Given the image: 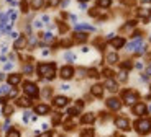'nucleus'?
Returning <instances> with one entry per match:
<instances>
[{
    "instance_id": "obj_8",
    "label": "nucleus",
    "mask_w": 151,
    "mask_h": 137,
    "mask_svg": "<svg viewBox=\"0 0 151 137\" xmlns=\"http://www.w3.org/2000/svg\"><path fill=\"white\" fill-rule=\"evenodd\" d=\"M113 124L117 126L118 129H122V130H130V129H131L130 121H128V117H126V116H118V117H115Z\"/></svg>"
},
{
    "instance_id": "obj_46",
    "label": "nucleus",
    "mask_w": 151,
    "mask_h": 137,
    "mask_svg": "<svg viewBox=\"0 0 151 137\" xmlns=\"http://www.w3.org/2000/svg\"><path fill=\"white\" fill-rule=\"evenodd\" d=\"M38 137H54V136H53V132H48V130H46V132H43V134H39Z\"/></svg>"
},
{
    "instance_id": "obj_44",
    "label": "nucleus",
    "mask_w": 151,
    "mask_h": 137,
    "mask_svg": "<svg viewBox=\"0 0 151 137\" xmlns=\"http://www.w3.org/2000/svg\"><path fill=\"white\" fill-rule=\"evenodd\" d=\"M39 20H41V21H43L45 25H48V23H49V20H51V18H49L48 15H43V16H41V18H39Z\"/></svg>"
},
{
    "instance_id": "obj_36",
    "label": "nucleus",
    "mask_w": 151,
    "mask_h": 137,
    "mask_svg": "<svg viewBox=\"0 0 151 137\" xmlns=\"http://www.w3.org/2000/svg\"><path fill=\"white\" fill-rule=\"evenodd\" d=\"M8 90H10V85H8V83H7V85H2V87H0V95H5V96H7Z\"/></svg>"
},
{
    "instance_id": "obj_13",
    "label": "nucleus",
    "mask_w": 151,
    "mask_h": 137,
    "mask_svg": "<svg viewBox=\"0 0 151 137\" xmlns=\"http://www.w3.org/2000/svg\"><path fill=\"white\" fill-rule=\"evenodd\" d=\"M125 44H126V41H125V38H122V36H115V38L110 41V46L117 51V49H122V47H125Z\"/></svg>"
},
{
    "instance_id": "obj_56",
    "label": "nucleus",
    "mask_w": 151,
    "mask_h": 137,
    "mask_svg": "<svg viewBox=\"0 0 151 137\" xmlns=\"http://www.w3.org/2000/svg\"><path fill=\"white\" fill-rule=\"evenodd\" d=\"M79 2H82V3H85V2H89V0H79Z\"/></svg>"
},
{
    "instance_id": "obj_25",
    "label": "nucleus",
    "mask_w": 151,
    "mask_h": 137,
    "mask_svg": "<svg viewBox=\"0 0 151 137\" xmlns=\"http://www.w3.org/2000/svg\"><path fill=\"white\" fill-rule=\"evenodd\" d=\"M64 60L66 62H67V64H71V62H76V54H74V52H66L64 54Z\"/></svg>"
},
{
    "instance_id": "obj_32",
    "label": "nucleus",
    "mask_w": 151,
    "mask_h": 137,
    "mask_svg": "<svg viewBox=\"0 0 151 137\" xmlns=\"http://www.w3.org/2000/svg\"><path fill=\"white\" fill-rule=\"evenodd\" d=\"M79 113H80V109H79V108H76V106L67 108V114H69V116H79Z\"/></svg>"
},
{
    "instance_id": "obj_1",
    "label": "nucleus",
    "mask_w": 151,
    "mask_h": 137,
    "mask_svg": "<svg viewBox=\"0 0 151 137\" xmlns=\"http://www.w3.org/2000/svg\"><path fill=\"white\" fill-rule=\"evenodd\" d=\"M36 70H38V75L41 78L53 80L56 77V62H41V64H38Z\"/></svg>"
},
{
    "instance_id": "obj_54",
    "label": "nucleus",
    "mask_w": 151,
    "mask_h": 137,
    "mask_svg": "<svg viewBox=\"0 0 151 137\" xmlns=\"http://www.w3.org/2000/svg\"><path fill=\"white\" fill-rule=\"evenodd\" d=\"M0 62H7V57H5V56H0Z\"/></svg>"
},
{
    "instance_id": "obj_57",
    "label": "nucleus",
    "mask_w": 151,
    "mask_h": 137,
    "mask_svg": "<svg viewBox=\"0 0 151 137\" xmlns=\"http://www.w3.org/2000/svg\"><path fill=\"white\" fill-rule=\"evenodd\" d=\"M150 91H151V83H150Z\"/></svg>"
},
{
    "instance_id": "obj_24",
    "label": "nucleus",
    "mask_w": 151,
    "mask_h": 137,
    "mask_svg": "<svg viewBox=\"0 0 151 137\" xmlns=\"http://www.w3.org/2000/svg\"><path fill=\"white\" fill-rule=\"evenodd\" d=\"M63 124H64V130H67V132L76 129V124H74V121H72V119H67V121H64Z\"/></svg>"
},
{
    "instance_id": "obj_39",
    "label": "nucleus",
    "mask_w": 151,
    "mask_h": 137,
    "mask_svg": "<svg viewBox=\"0 0 151 137\" xmlns=\"http://www.w3.org/2000/svg\"><path fill=\"white\" fill-rule=\"evenodd\" d=\"M8 98H18V90H17V88L10 90V93H8Z\"/></svg>"
},
{
    "instance_id": "obj_38",
    "label": "nucleus",
    "mask_w": 151,
    "mask_h": 137,
    "mask_svg": "<svg viewBox=\"0 0 151 137\" xmlns=\"http://www.w3.org/2000/svg\"><path fill=\"white\" fill-rule=\"evenodd\" d=\"M59 46H63V47H71V46H72V41H69V39H64V41H61V43H59Z\"/></svg>"
},
{
    "instance_id": "obj_33",
    "label": "nucleus",
    "mask_w": 151,
    "mask_h": 137,
    "mask_svg": "<svg viewBox=\"0 0 151 137\" xmlns=\"http://www.w3.org/2000/svg\"><path fill=\"white\" fill-rule=\"evenodd\" d=\"M33 70H35V69H33L31 64H25L23 65V73H26V75H31Z\"/></svg>"
},
{
    "instance_id": "obj_28",
    "label": "nucleus",
    "mask_w": 151,
    "mask_h": 137,
    "mask_svg": "<svg viewBox=\"0 0 151 137\" xmlns=\"http://www.w3.org/2000/svg\"><path fill=\"white\" fill-rule=\"evenodd\" d=\"M13 111H15V108H13L12 104H5V106H3V114H5V116H12Z\"/></svg>"
},
{
    "instance_id": "obj_2",
    "label": "nucleus",
    "mask_w": 151,
    "mask_h": 137,
    "mask_svg": "<svg viewBox=\"0 0 151 137\" xmlns=\"http://www.w3.org/2000/svg\"><path fill=\"white\" fill-rule=\"evenodd\" d=\"M133 129L136 130L140 136H146L151 132V119L148 117H140L133 123Z\"/></svg>"
},
{
    "instance_id": "obj_5",
    "label": "nucleus",
    "mask_w": 151,
    "mask_h": 137,
    "mask_svg": "<svg viewBox=\"0 0 151 137\" xmlns=\"http://www.w3.org/2000/svg\"><path fill=\"white\" fill-rule=\"evenodd\" d=\"M131 113L138 117H144L148 114V104L143 103V101H138V103H135L131 106Z\"/></svg>"
},
{
    "instance_id": "obj_49",
    "label": "nucleus",
    "mask_w": 151,
    "mask_h": 137,
    "mask_svg": "<svg viewBox=\"0 0 151 137\" xmlns=\"http://www.w3.org/2000/svg\"><path fill=\"white\" fill-rule=\"evenodd\" d=\"M10 36H12L13 39H18L20 38V34H18V31H10Z\"/></svg>"
},
{
    "instance_id": "obj_40",
    "label": "nucleus",
    "mask_w": 151,
    "mask_h": 137,
    "mask_svg": "<svg viewBox=\"0 0 151 137\" xmlns=\"http://www.w3.org/2000/svg\"><path fill=\"white\" fill-rule=\"evenodd\" d=\"M77 75L79 77H85L87 75V70H85L84 67H80V69H77Z\"/></svg>"
},
{
    "instance_id": "obj_10",
    "label": "nucleus",
    "mask_w": 151,
    "mask_h": 137,
    "mask_svg": "<svg viewBox=\"0 0 151 137\" xmlns=\"http://www.w3.org/2000/svg\"><path fill=\"white\" fill-rule=\"evenodd\" d=\"M104 90H105V87L102 83H94L90 87V95L94 98H102L104 96Z\"/></svg>"
},
{
    "instance_id": "obj_17",
    "label": "nucleus",
    "mask_w": 151,
    "mask_h": 137,
    "mask_svg": "<svg viewBox=\"0 0 151 137\" xmlns=\"http://www.w3.org/2000/svg\"><path fill=\"white\" fill-rule=\"evenodd\" d=\"M17 104H18L20 108H30L31 106V98L30 96H18L17 98Z\"/></svg>"
},
{
    "instance_id": "obj_43",
    "label": "nucleus",
    "mask_w": 151,
    "mask_h": 137,
    "mask_svg": "<svg viewBox=\"0 0 151 137\" xmlns=\"http://www.w3.org/2000/svg\"><path fill=\"white\" fill-rule=\"evenodd\" d=\"M59 31L66 33V31H67V25H64V23H59Z\"/></svg>"
},
{
    "instance_id": "obj_37",
    "label": "nucleus",
    "mask_w": 151,
    "mask_h": 137,
    "mask_svg": "<svg viewBox=\"0 0 151 137\" xmlns=\"http://www.w3.org/2000/svg\"><path fill=\"white\" fill-rule=\"evenodd\" d=\"M61 3V0H48V7L49 8H54V7H58Z\"/></svg>"
},
{
    "instance_id": "obj_3",
    "label": "nucleus",
    "mask_w": 151,
    "mask_h": 137,
    "mask_svg": "<svg viewBox=\"0 0 151 137\" xmlns=\"http://www.w3.org/2000/svg\"><path fill=\"white\" fill-rule=\"evenodd\" d=\"M122 98H123V103L126 106H133L135 103H138V98H140V93L136 90H131V88H126V90L122 91Z\"/></svg>"
},
{
    "instance_id": "obj_11",
    "label": "nucleus",
    "mask_w": 151,
    "mask_h": 137,
    "mask_svg": "<svg viewBox=\"0 0 151 137\" xmlns=\"http://www.w3.org/2000/svg\"><path fill=\"white\" fill-rule=\"evenodd\" d=\"M49 111H51V108H49V104H46V103H39L35 106V113L38 116H46V114H49Z\"/></svg>"
},
{
    "instance_id": "obj_12",
    "label": "nucleus",
    "mask_w": 151,
    "mask_h": 137,
    "mask_svg": "<svg viewBox=\"0 0 151 137\" xmlns=\"http://www.w3.org/2000/svg\"><path fill=\"white\" fill-rule=\"evenodd\" d=\"M94 123H95V114H94L92 111L80 116V124H82V126H90V124H94Z\"/></svg>"
},
{
    "instance_id": "obj_34",
    "label": "nucleus",
    "mask_w": 151,
    "mask_h": 137,
    "mask_svg": "<svg viewBox=\"0 0 151 137\" xmlns=\"http://www.w3.org/2000/svg\"><path fill=\"white\" fill-rule=\"evenodd\" d=\"M102 75H104V77H107V78H113V70L107 67V69H104V70H102Z\"/></svg>"
},
{
    "instance_id": "obj_47",
    "label": "nucleus",
    "mask_w": 151,
    "mask_h": 137,
    "mask_svg": "<svg viewBox=\"0 0 151 137\" xmlns=\"http://www.w3.org/2000/svg\"><path fill=\"white\" fill-rule=\"evenodd\" d=\"M10 69H13V62H8L3 65V70H10Z\"/></svg>"
},
{
    "instance_id": "obj_42",
    "label": "nucleus",
    "mask_w": 151,
    "mask_h": 137,
    "mask_svg": "<svg viewBox=\"0 0 151 137\" xmlns=\"http://www.w3.org/2000/svg\"><path fill=\"white\" fill-rule=\"evenodd\" d=\"M84 106H85V103L82 101V100H77V101H76V108H79V109H82Z\"/></svg>"
},
{
    "instance_id": "obj_55",
    "label": "nucleus",
    "mask_w": 151,
    "mask_h": 137,
    "mask_svg": "<svg viewBox=\"0 0 151 137\" xmlns=\"http://www.w3.org/2000/svg\"><path fill=\"white\" fill-rule=\"evenodd\" d=\"M146 100H148V101H151V93H150V95H146Z\"/></svg>"
},
{
    "instance_id": "obj_14",
    "label": "nucleus",
    "mask_w": 151,
    "mask_h": 137,
    "mask_svg": "<svg viewBox=\"0 0 151 137\" xmlns=\"http://www.w3.org/2000/svg\"><path fill=\"white\" fill-rule=\"evenodd\" d=\"M7 83L10 85V87H17V85L21 83V75L20 73H10L8 77H7Z\"/></svg>"
},
{
    "instance_id": "obj_23",
    "label": "nucleus",
    "mask_w": 151,
    "mask_h": 137,
    "mask_svg": "<svg viewBox=\"0 0 151 137\" xmlns=\"http://www.w3.org/2000/svg\"><path fill=\"white\" fill-rule=\"evenodd\" d=\"M110 7H112V0H97V8L105 10V8H110Z\"/></svg>"
},
{
    "instance_id": "obj_27",
    "label": "nucleus",
    "mask_w": 151,
    "mask_h": 137,
    "mask_svg": "<svg viewBox=\"0 0 151 137\" xmlns=\"http://www.w3.org/2000/svg\"><path fill=\"white\" fill-rule=\"evenodd\" d=\"M87 77H90V78H98V77H100V73H98L97 69H94V67H92V69H89V70H87Z\"/></svg>"
},
{
    "instance_id": "obj_52",
    "label": "nucleus",
    "mask_w": 151,
    "mask_h": 137,
    "mask_svg": "<svg viewBox=\"0 0 151 137\" xmlns=\"http://www.w3.org/2000/svg\"><path fill=\"white\" fill-rule=\"evenodd\" d=\"M80 51L84 52V54H87V52H89V47H87V46H84V47H82V49H80Z\"/></svg>"
},
{
    "instance_id": "obj_21",
    "label": "nucleus",
    "mask_w": 151,
    "mask_h": 137,
    "mask_svg": "<svg viewBox=\"0 0 151 137\" xmlns=\"http://www.w3.org/2000/svg\"><path fill=\"white\" fill-rule=\"evenodd\" d=\"M30 7H31L33 10H39V8L45 7V0H31L30 2Z\"/></svg>"
},
{
    "instance_id": "obj_20",
    "label": "nucleus",
    "mask_w": 151,
    "mask_h": 137,
    "mask_svg": "<svg viewBox=\"0 0 151 137\" xmlns=\"http://www.w3.org/2000/svg\"><path fill=\"white\" fill-rule=\"evenodd\" d=\"M105 59H107V62H108L110 65H113V64H117V62H118V59H120V57H118L117 52L113 51V52H108V54L105 56Z\"/></svg>"
},
{
    "instance_id": "obj_18",
    "label": "nucleus",
    "mask_w": 151,
    "mask_h": 137,
    "mask_svg": "<svg viewBox=\"0 0 151 137\" xmlns=\"http://www.w3.org/2000/svg\"><path fill=\"white\" fill-rule=\"evenodd\" d=\"M87 33H82V31H76L72 34V39H74V43H80V44H84L85 41H87Z\"/></svg>"
},
{
    "instance_id": "obj_22",
    "label": "nucleus",
    "mask_w": 151,
    "mask_h": 137,
    "mask_svg": "<svg viewBox=\"0 0 151 137\" xmlns=\"http://www.w3.org/2000/svg\"><path fill=\"white\" fill-rule=\"evenodd\" d=\"M82 29H84V31H94L95 28L92 25H87V23H80V25L76 26V31H82Z\"/></svg>"
},
{
    "instance_id": "obj_45",
    "label": "nucleus",
    "mask_w": 151,
    "mask_h": 137,
    "mask_svg": "<svg viewBox=\"0 0 151 137\" xmlns=\"http://www.w3.org/2000/svg\"><path fill=\"white\" fill-rule=\"evenodd\" d=\"M61 90H63V91H69V90H71V85L63 83V85H61Z\"/></svg>"
},
{
    "instance_id": "obj_53",
    "label": "nucleus",
    "mask_w": 151,
    "mask_h": 137,
    "mask_svg": "<svg viewBox=\"0 0 151 137\" xmlns=\"http://www.w3.org/2000/svg\"><path fill=\"white\" fill-rule=\"evenodd\" d=\"M48 54H49V51H48V49H43V51H41V56H48Z\"/></svg>"
},
{
    "instance_id": "obj_58",
    "label": "nucleus",
    "mask_w": 151,
    "mask_h": 137,
    "mask_svg": "<svg viewBox=\"0 0 151 137\" xmlns=\"http://www.w3.org/2000/svg\"><path fill=\"white\" fill-rule=\"evenodd\" d=\"M120 137H125V136H120Z\"/></svg>"
},
{
    "instance_id": "obj_35",
    "label": "nucleus",
    "mask_w": 151,
    "mask_h": 137,
    "mask_svg": "<svg viewBox=\"0 0 151 137\" xmlns=\"http://www.w3.org/2000/svg\"><path fill=\"white\" fill-rule=\"evenodd\" d=\"M80 137H94V129H84L80 132Z\"/></svg>"
},
{
    "instance_id": "obj_51",
    "label": "nucleus",
    "mask_w": 151,
    "mask_h": 137,
    "mask_svg": "<svg viewBox=\"0 0 151 137\" xmlns=\"http://www.w3.org/2000/svg\"><path fill=\"white\" fill-rule=\"evenodd\" d=\"M146 77H151V65L146 69Z\"/></svg>"
},
{
    "instance_id": "obj_6",
    "label": "nucleus",
    "mask_w": 151,
    "mask_h": 137,
    "mask_svg": "<svg viewBox=\"0 0 151 137\" xmlns=\"http://www.w3.org/2000/svg\"><path fill=\"white\" fill-rule=\"evenodd\" d=\"M105 106H107V109H110V111H120V108H122V100L117 96H110V98H107Z\"/></svg>"
},
{
    "instance_id": "obj_30",
    "label": "nucleus",
    "mask_w": 151,
    "mask_h": 137,
    "mask_svg": "<svg viewBox=\"0 0 151 137\" xmlns=\"http://www.w3.org/2000/svg\"><path fill=\"white\" fill-rule=\"evenodd\" d=\"M7 137H21V134H20L18 129H8V132H7Z\"/></svg>"
},
{
    "instance_id": "obj_19",
    "label": "nucleus",
    "mask_w": 151,
    "mask_h": 137,
    "mask_svg": "<svg viewBox=\"0 0 151 137\" xmlns=\"http://www.w3.org/2000/svg\"><path fill=\"white\" fill-rule=\"evenodd\" d=\"M141 46H143V39H141V38H136L135 41H131L130 44L126 46V49H128V51H135V52H136L138 49L141 47Z\"/></svg>"
},
{
    "instance_id": "obj_41",
    "label": "nucleus",
    "mask_w": 151,
    "mask_h": 137,
    "mask_svg": "<svg viewBox=\"0 0 151 137\" xmlns=\"http://www.w3.org/2000/svg\"><path fill=\"white\" fill-rule=\"evenodd\" d=\"M43 25H45V23H43L41 20H36V21H33V26H35V28H43Z\"/></svg>"
},
{
    "instance_id": "obj_29",
    "label": "nucleus",
    "mask_w": 151,
    "mask_h": 137,
    "mask_svg": "<svg viewBox=\"0 0 151 137\" xmlns=\"http://www.w3.org/2000/svg\"><path fill=\"white\" fill-rule=\"evenodd\" d=\"M117 78H118V82H126V80H128V72H125V70L118 72Z\"/></svg>"
},
{
    "instance_id": "obj_26",
    "label": "nucleus",
    "mask_w": 151,
    "mask_h": 137,
    "mask_svg": "<svg viewBox=\"0 0 151 137\" xmlns=\"http://www.w3.org/2000/svg\"><path fill=\"white\" fill-rule=\"evenodd\" d=\"M51 124H53V126H59V124H63V123H61V114H59V113H54V114H53Z\"/></svg>"
},
{
    "instance_id": "obj_59",
    "label": "nucleus",
    "mask_w": 151,
    "mask_h": 137,
    "mask_svg": "<svg viewBox=\"0 0 151 137\" xmlns=\"http://www.w3.org/2000/svg\"><path fill=\"white\" fill-rule=\"evenodd\" d=\"M150 41H151V38H150Z\"/></svg>"
},
{
    "instance_id": "obj_9",
    "label": "nucleus",
    "mask_w": 151,
    "mask_h": 137,
    "mask_svg": "<svg viewBox=\"0 0 151 137\" xmlns=\"http://www.w3.org/2000/svg\"><path fill=\"white\" fill-rule=\"evenodd\" d=\"M67 103H69V98L64 96V95H58V96L53 98V106L54 108H64V106H67Z\"/></svg>"
},
{
    "instance_id": "obj_7",
    "label": "nucleus",
    "mask_w": 151,
    "mask_h": 137,
    "mask_svg": "<svg viewBox=\"0 0 151 137\" xmlns=\"http://www.w3.org/2000/svg\"><path fill=\"white\" fill-rule=\"evenodd\" d=\"M74 75H76V70H74L69 64L63 65V67H61V70H59V77L63 78V80H71Z\"/></svg>"
},
{
    "instance_id": "obj_15",
    "label": "nucleus",
    "mask_w": 151,
    "mask_h": 137,
    "mask_svg": "<svg viewBox=\"0 0 151 137\" xmlns=\"http://www.w3.org/2000/svg\"><path fill=\"white\" fill-rule=\"evenodd\" d=\"M26 46H28V39L25 36H20L18 39H15V43H13V47L17 49V51H21V49H25Z\"/></svg>"
},
{
    "instance_id": "obj_50",
    "label": "nucleus",
    "mask_w": 151,
    "mask_h": 137,
    "mask_svg": "<svg viewBox=\"0 0 151 137\" xmlns=\"http://www.w3.org/2000/svg\"><path fill=\"white\" fill-rule=\"evenodd\" d=\"M79 8H80V10H85V8H87V5H85V3H82V2H80V3H79Z\"/></svg>"
},
{
    "instance_id": "obj_16",
    "label": "nucleus",
    "mask_w": 151,
    "mask_h": 137,
    "mask_svg": "<svg viewBox=\"0 0 151 137\" xmlns=\"http://www.w3.org/2000/svg\"><path fill=\"white\" fill-rule=\"evenodd\" d=\"M104 87H105L108 91H112V93L118 91V82H117V80H113V78H107V82H105Z\"/></svg>"
},
{
    "instance_id": "obj_48",
    "label": "nucleus",
    "mask_w": 151,
    "mask_h": 137,
    "mask_svg": "<svg viewBox=\"0 0 151 137\" xmlns=\"http://www.w3.org/2000/svg\"><path fill=\"white\" fill-rule=\"evenodd\" d=\"M8 103V96H0V104H7Z\"/></svg>"
},
{
    "instance_id": "obj_31",
    "label": "nucleus",
    "mask_w": 151,
    "mask_h": 137,
    "mask_svg": "<svg viewBox=\"0 0 151 137\" xmlns=\"http://www.w3.org/2000/svg\"><path fill=\"white\" fill-rule=\"evenodd\" d=\"M131 67H133V64H131V60H125V62H122V64H120V69H122V70H130Z\"/></svg>"
},
{
    "instance_id": "obj_4",
    "label": "nucleus",
    "mask_w": 151,
    "mask_h": 137,
    "mask_svg": "<svg viewBox=\"0 0 151 137\" xmlns=\"http://www.w3.org/2000/svg\"><path fill=\"white\" fill-rule=\"evenodd\" d=\"M23 91H25L26 96H30L31 100H36L38 95H39L38 85L33 83V82H25V83H23Z\"/></svg>"
}]
</instances>
